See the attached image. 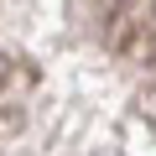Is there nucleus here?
<instances>
[{"mask_svg":"<svg viewBox=\"0 0 156 156\" xmlns=\"http://www.w3.org/2000/svg\"><path fill=\"white\" fill-rule=\"evenodd\" d=\"M99 5V16H109V11H130V5H140V0H94Z\"/></svg>","mask_w":156,"mask_h":156,"instance_id":"f257e3e1","label":"nucleus"}]
</instances>
